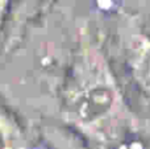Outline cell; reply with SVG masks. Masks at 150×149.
Here are the masks:
<instances>
[{
	"instance_id": "1",
	"label": "cell",
	"mask_w": 150,
	"mask_h": 149,
	"mask_svg": "<svg viewBox=\"0 0 150 149\" xmlns=\"http://www.w3.org/2000/svg\"><path fill=\"white\" fill-rule=\"evenodd\" d=\"M18 135L16 121L7 112L0 110V149L12 147L18 140Z\"/></svg>"
},
{
	"instance_id": "2",
	"label": "cell",
	"mask_w": 150,
	"mask_h": 149,
	"mask_svg": "<svg viewBox=\"0 0 150 149\" xmlns=\"http://www.w3.org/2000/svg\"><path fill=\"white\" fill-rule=\"evenodd\" d=\"M9 8H11V0H0V40H1L3 32H4L5 24H7L8 20Z\"/></svg>"
}]
</instances>
